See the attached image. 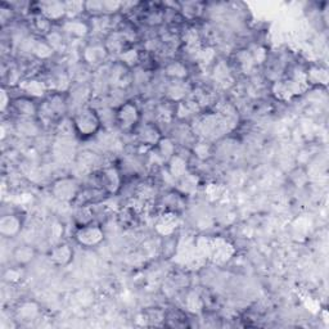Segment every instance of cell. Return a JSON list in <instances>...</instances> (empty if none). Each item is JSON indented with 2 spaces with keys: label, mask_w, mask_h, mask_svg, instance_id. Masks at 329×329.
Segmentation results:
<instances>
[{
  "label": "cell",
  "mask_w": 329,
  "mask_h": 329,
  "mask_svg": "<svg viewBox=\"0 0 329 329\" xmlns=\"http://www.w3.org/2000/svg\"><path fill=\"white\" fill-rule=\"evenodd\" d=\"M76 126L84 134H91L98 127V118L90 110L84 111L76 118Z\"/></svg>",
  "instance_id": "obj_1"
},
{
  "label": "cell",
  "mask_w": 329,
  "mask_h": 329,
  "mask_svg": "<svg viewBox=\"0 0 329 329\" xmlns=\"http://www.w3.org/2000/svg\"><path fill=\"white\" fill-rule=\"evenodd\" d=\"M77 241L81 244H85V246H94V244L99 243L103 238V234L95 226H85V228H81L79 231L76 236Z\"/></svg>",
  "instance_id": "obj_2"
},
{
  "label": "cell",
  "mask_w": 329,
  "mask_h": 329,
  "mask_svg": "<svg viewBox=\"0 0 329 329\" xmlns=\"http://www.w3.org/2000/svg\"><path fill=\"white\" fill-rule=\"evenodd\" d=\"M54 193L60 200H70L76 193V185L72 180L64 179V180H60L59 183L55 184Z\"/></svg>",
  "instance_id": "obj_3"
},
{
  "label": "cell",
  "mask_w": 329,
  "mask_h": 329,
  "mask_svg": "<svg viewBox=\"0 0 329 329\" xmlns=\"http://www.w3.org/2000/svg\"><path fill=\"white\" fill-rule=\"evenodd\" d=\"M137 110H135V107H133L131 105L123 106L120 110V113H118V118H120L123 127H129L131 126V125H134V122L137 121Z\"/></svg>",
  "instance_id": "obj_4"
},
{
  "label": "cell",
  "mask_w": 329,
  "mask_h": 329,
  "mask_svg": "<svg viewBox=\"0 0 329 329\" xmlns=\"http://www.w3.org/2000/svg\"><path fill=\"white\" fill-rule=\"evenodd\" d=\"M19 220L14 216H7L2 219L0 222V228H2V234L3 236H14L19 231Z\"/></svg>",
  "instance_id": "obj_5"
},
{
  "label": "cell",
  "mask_w": 329,
  "mask_h": 329,
  "mask_svg": "<svg viewBox=\"0 0 329 329\" xmlns=\"http://www.w3.org/2000/svg\"><path fill=\"white\" fill-rule=\"evenodd\" d=\"M34 250L30 246H19L14 252V257L19 264H26L32 258Z\"/></svg>",
  "instance_id": "obj_6"
},
{
  "label": "cell",
  "mask_w": 329,
  "mask_h": 329,
  "mask_svg": "<svg viewBox=\"0 0 329 329\" xmlns=\"http://www.w3.org/2000/svg\"><path fill=\"white\" fill-rule=\"evenodd\" d=\"M71 257V251L67 246H60L59 248H55L53 251V258L57 261L58 264H66Z\"/></svg>",
  "instance_id": "obj_7"
},
{
  "label": "cell",
  "mask_w": 329,
  "mask_h": 329,
  "mask_svg": "<svg viewBox=\"0 0 329 329\" xmlns=\"http://www.w3.org/2000/svg\"><path fill=\"white\" fill-rule=\"evenodd\" d=\"M36 313H38L36 306H34L32 304H27L22 306V309H19V315L22 316L23 320H31V318H34Z\"/></svg>",
  "instance_id": "obj_8"
}]
</instances>
